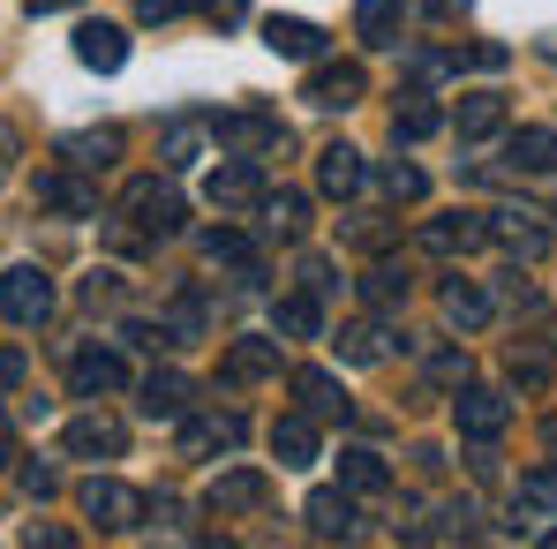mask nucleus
Listing matches in <instances>:
<instances>
[{
	"label": "nucleus",
	"mask_w": 557,
	"mask_h": 549,
	"mask_svg": "<svg viewBox=\"0 0 557 549\" xmlns=\"http://www.w3.org/2000/svg\"><path fill=\"white\" fill-rule=\"evenodd\" d=\"M121 219L144 234V241H166V234H182L188 226V203L174 182H128L121 188Z\"/></svg>",
	"instance_id": "nucleus-1"
},
{
	"label": "nucleus",
	"mask_w": 557,
	"mask_h": 549,
	"mask_svg": "<svg viewBox=\"0 0 557 549\" xmlns=\"http://www.w3.org/2000/svg\"><path fill=\"white\" fill-rule=\"evenodd\" d=\"M76 512H84L91 527H106V535H121V527H136L151 504H144L128 482H113V474H91V482H76Z\"/></svg>",
	"instance_id": "nucleus-2"
},
{
	"label": "nucleus",
	"mask_w": 557,
	"mask_h": 549,
	"mask_svg": "<svg viewBox=\"0 0 557 549\" xmlns=\"http://www.w3.org/2000/svg\"><path fill=\"white\" fill-rule=\"evenodd\" d=\"M0 316L23 324V332L46 324V316H53V278L38 272V264H8V272H0Z\"/></svg>",
	"instance_id": "nucleus-3"
},
{
	"label": "nucleus",
	"mask_w": 557,
	"mask_h": 549,
	"mask_svg": "<svg viewBox=\"0 0 557 549\" xmlns=\"http://www.w3.org/2000/svg\"><path fill=\"white\" fill-rule=\"evenodd\" d=\"M211 136H219V151H234V159H264V151H286V128H278V113H219L211 121Z\"/></svg>",
	"instance_id": "nucleus-4"
},
{
	"label": "nucleus",
	"mask_w": 557,
	"mask_h": 549,
	"mask_svg": "<svg viewBox=\"0 0 557 549\" xmlns=\"http://www.w3.org/2000/svg\"><path fill=\"white\" fill-rule=\"evenodd\" d=\"M453 422H460L467 445H497V437H505V422H512V407H505V391H490V384H460Z\"/></svg>",
	"instance_id": "nucleus-5"
},
{
	"label": "nucleus",
	"mask_w": 557,
	"mask_h": 549,
	"mask_svg": "<svg viewBox=\"0 0 557 549\" xmlns=\"http://www.w3.org/2000/svg\"><path fill=\"white\" fill-rule=\"evenodd\" d=\"M203 203H211V211H249V203H264V174H257V159H226V166H211V174H203Z\"/></svg>",
	"instance_id": "nucleus-6"
},
{
	"label": "nucleus",
	"mask_w": 557,
	"mask_h": 549,
	"mask_svg": "<svg viewBox=\"0 0 557 549\" xmlns=\"http://www.w3.org/2000/svg\"><path fill=\"white\" fill-rule=\"evenodd\" d=\"M264 497H272V482H264L257 466H234V474H219V482L203 489V512H211V520H242V512H257Z\"/></svg>",
	"instance_id": "nucleus-7"
},
{
	"label": "nucleus",
	"mask_w": 557,
	"mask_h": 549,
	"mask_svg": "<svg viewBox=\"0 0 557 549\" xmlns=\"http://www.w3.org/2000/svg\"><path fill=\"white\" fill-rule=\"evenodd\" d=\"M370 91V76H362V61H324V68H309V105H324V113H347L355 98Z\"/></svg>",
	"instance_id": "nucleus-8"
},
{
	"label": "nucleus",
	"mask_w": 557,
	"mask_h": 549,
	"mask_svg": "<svg viewBox=\"0 0 557 549\" xmlns=\"http://www.w3.org/2000/svg\"><path fill=\"white\" fill-rule=\"evenodd\" d=\"M482 241H490V219H474V211H445V219L422 226V249L430 257H474Z\"/></svg>",
	"instance_id": "nucleus-9"
},
{
	"label": "nucleus",
	"mask_w": 557,
	"mask_h": 549,
	"mask_svg": "<svg viewBox=\"0 0 557 549\" xmlns=\"http://www.w3.org/2000/svg\"><path fill=\"white\" fill-rule=\"evenodd\" d=\"M121 384H128V362H121L113 347H84V354H69V391H76V399L121 391Z\"/></svg>",
	"instance_id": "nucleus-10"
},
{
	"label": "nucleus",
	"mask_w": 557,
	"mask_h": 549,
	"mask_svg": "<svg viewBox=\"0 0 557 549\" xmlns=\"http://www.w3.org/2000/svg\"><path fill=\"white\" fill-rule=\"evenodd\" d=\"M242 414H182V459H211V452H234L242 445Z\"/></svg>",
	"instance_id": "nucleus-11"
},
{
	"label": "nucleus",
	"mask_w": 557,
	"mask_h": 549,
	"mask_svg": "<svg viewBox=\"0 0 557 549\" xmlns=\"http://www.w3.org/2000/svg\"><path fill=\"white\" fill-rule=\"evenodd\" d=\"M294 399H301V414H317V422H347V414H355V399L339 391L332 369H294Z\"/></svg>",
	"instance_id": "nucleus-12"
},
{
	"label": "nucleus",
	"mask_w": 557,
	"mask_h": 549,
	"mask_svg": "<svg viewBox=\"0 0 557 549\" xmlns=\"http://www.w3.org/2000/svg\"><path fill=\"white\" fill-rule=\"evenodd\" d=\"M301 520H309V535H317V542H347L362 512H355V489H317V497L301 504Z\"/></svg>",
	"instance_id": "nucleus-13"
},
{
	"label": "nucleus",
	"mask_w": 557,
	"mask_h": 549,
	"mask_svg": "<svg viewBox=\"0 0 557 549\" xmlns=\"http://www.w3.org/2000/svg\"><path fill=\"white\" fill-rule=\"evenodd\" d=\"M61 445L76 459H121V445H128V429L113 422V414H76L69 429H61Z\"/></svg>",
	"instance_id": "nucleus-14"
},
{
	"label": "nucleus",
	"mask_w": 557,
	"mask_h": 549,
	"mask_svg": "<svg viewBox=\"0 0 557 549\" xmlns=\"http://www.w3.org/2000/svg\"><path fill=\"white\" fill-rule=\"evenodd\" d=\"M136 391H144L136 407H144L151 422H182V414H188V399H196V384H188L182 369H151V376H144Z\"/></svg>",
	"instance_id": "nucleus-15"
},
{
	"label": "nucleus",
	"mask_w": 557,
	"mask_h": 549,
	"mask_svg": "<svg viewBox=\"0 0 557 549\" xmlns=\"http://www.w3.org/2000/svg\"><path fill=\"white\" fill-rule=\"evenodd\" d=\"M211 144H219V136H211V113H182V121L166 128V144H159V166H174V174H182V166H196Z\"/></svg>",
	"instance_id": "nucleus-16"
},
{
	"label": "nucleus",
	"mask_w": 557,
	"mask_h": 549,
	"mask_svg": "<svg viewBox=\"0 0 557 549\" xmlns=\"http://www.w3.org/2000/svg\"><path fill=\"white\" fill-rule=\"evenodd\" d=\"M362 182H370V166H362L355 144H324V151H317V188H324V196H355Z\"/></svg>",
	"instance_id": "nucleus-17"
},
{
	"label": "nucleus",
	"mask_w": 557,
	"mask_h": 549,
	"mask_svg": "<svg viewBox=\"0 0 557 549\" xmlns=\"http://www.w3.org/2000/svg\"><path fill=\"white\" fill-rule=\"evenodd\" d=\"M490 241H497V249H512L520 264H535L550 234L535 226V211H490Z\"/></svg>",
	"instance_id": "nucleus-18"
},
{
	"label": "nucleus",
	"mask_w": 557,
	"mask_h": 549,
	"mask_svg": "<svg viewBox=\"0 0 557 549\" xmlns=\"http://www.w3.org/2000/svg\"><path fill=\"white\" fill-rule=\"evenodd\" d=\"M76 61H84V68H98V76H113V68H121V61H128V38H121V30H113V23H76Z\"/></svg>",
	"instance_id": "nucleus-19"
},
{
	"label": "nucleus",
	"mask_w": 557,
	"mask_h": 549,
	"mask_svg": "<svg viewBox=\"0 0 557 549\" xmlns=\"http://www.w3.org/2000/svg\"><path fill=\"white\" fill-rule=\"evenodd\" d=\"M272 459L278 466H317V414H278L272 422Z\"/></svg>",
	"instance_id": "nucleus-20"
},
{
	"label": "nucleus",
	"mask_w": 557,
	"mask_h": 549,
	"mask_svg": "<svg viewBox=\"0 0 557 549\" xmlns=\"http://www.w3.org/2000/svg\"><path fill=\"white\" fill-rule=\"evenodd\" d=\"M196 249H203V264H226V272L242 278V286H249V278H264V272H257V249H249V234H234V226H211Z\"/></svg>",
	"instance_id": "nucleus-21"
},
{
	"label": "nucleus",
	"mask_w": 557,
	"mask_h": 549,
	"mask_svg": "<svg viewBox=\"0 0 557 549\" xmlns=\"http://www.w3.org/2000/svg\"><path fill=\"white\" fill-rule=\"evenodd\" d=\"M505 166H512V174H550L557 166V128H512V136H505Z\"/></svg>",
	"instance_id": "nucleus-22"
},
{
	"label": "nucleus",
	"mask_w": 557,
	"mask_h": 549,
	"mask_svg": "<svg viewBox=\"0 0 557 549\" xmlns=\"http://www.w3.org/2000/svg\"><path fill=\"white\" fill-rule=\"evenodd\" d=\"M264 234H278V241H301L309 234V196L301 188H264Z\"/></svg>",
	"instance_id": "nucleus-23"
},
{
	"label": "nucleus",
	"mask_w": 557,
	"mask_h": 549,
	"mask_svg": "<svg viewBox=\"0 0 557 549\" xmlns=\"http://www.w3.org/2000/svg\"><path fill=\"white\" fill-rule=\"evenodd\" d=\"M278 376V339H234L226 347V384H264Z\"/></svg>",
	"instance_id": "nucleus-24"
},
{
	"label": "nucleus",
	"mask_w": 557,
	"mask_h": 549,
	"mask_svg": "<svg viewBox=\"0 0 557 549\" xmlns=\"http://www.w3.org/2000/svg\"><path fill=\"white\" fill-rule=\"evenodd\" d=\"M264 46L286 53V61H317V53H324V30L301 23V15H272V23H264Z\"/></svg>",
	"instance_id": "nucleus-25"
},
{
	"label": "nucleus",
	"mask_w": 557,
	"mask_h": 549,
	"mask_svg": "<svg viewBox=\"0 0 557 549\" xmlns=\"http://www.w3.org/2000/svg\"><path fill=\"white\" fill-rule=\"evenodd\" d=\"M61 159H69L76 174H98V166L121 159V136H113V128H76V136H61Z\"/></svg>",
	"instance_id": "nucleus-26"
},
{
	"label": "nucleus",
	"mask_w": 557,
	"mask_h": 549,
	"mask_svg": "<svg viewBox=\"0 0 557 549\" xmlns=\"http://www.w3.org/2000/svg\"><path fill=\"white\" fill-rule=\"evenodd\" d=\"M38 203L69 211V219H98V188H84L76 174H38Z\"/></svg>",
	"instance_id": "nucleus-27"
},
{
	"label": "nucleus",
	"mask_w": 557,
	"mask_h": 549,
	"mask_svg": "<svg viewBox=\"0 0 557 549\" xmlns=\"http://www.w3.org/2000/svg\"><path fill=\"white\" fill-rule=\"evenodd\" d=\"M339 489H355V497H384L392 489V466L376 452H362V445H347L339 452Z\"/></svg>",
	"instance_id": "nucleus-28"
},
{
	"label": "nucleus",
	"mask_w": 557,
	"mask_h": 549,
	"mask_svg": "<svg viewBox=\"0 0 557 549\" xmlns=\"http://www.w3.org/2000/svg\"><path fill=\"white\" fill-rule=\"evenodd\" d=\"M384 354H392V332H384L376 316L339 324V362H384Z\"/></svg>",
	"instance_id": "nucleus-29"
},
{
	"label": "nucleus",
	"mask_w": 557,
	"mask_h": 549,
	"mask_svg": "<svg viewBox=\"0 0 557 549\" xmlns=\"http://www.w3.org/2000/svg\"><path fill=\"white\" fill-rule=\"evenodd\" d=\"M399 23H407V0H355V30L370 46H399Z\"/></svg>",
	"instance_id": "nucleus-30"
},
{
	"label": "nucleus",
	"mask_w": 557,
	"mask_h": 549,
	"mask_svg": "<svg viewBox=\"0 0 557 549\" xmlns=\"http://www.w3.org/2000/svg\"><path fill=\"white\" fill-rule=\"evenodd\" d=\"M490 316H497V301H490L482 286H467V278H453V286H445V324H460V332H482Z\"/></svg>",
	"instance_id": "nucleus-31"
},
{
	"label": "nucleus",
	"mask_w": 557,
	"mask_h": 549,
	"mask_svg": "<svg viewBox=\"0 0 557 549\" xmlns=\"http://www.w3.org/2000/svg\"><path fill=\"white\" fill-rule=\"evenodd\" d=\"M497 128H505V98H497V91L460 98V144H490Z\"/></svg>",
	"instance_id": "nucleus-32"
},
{
	"label": "nucleus",
	"mask_w": 557,
	"mask_h": 549,
	"mask_svg": "<svg viewBox=\"0 0 557 549\" xmlns=\"http://www.w3.org/2000/svg\"><path fill=\"white\" fill-rule=\"evenodd\" d=\"M272 332H286V339H317L324 332V309H317V294H286L272 309Z\"/></svg>",
	"instance_id": "nucleus-33"
},
{
	"label": "nucleus",
	"mask_w": 557,
	"mask_h": 549,
	"mask_svg": "<svg viewBox=\"0 0 557 549\" xmlns=\"http://www.w3.org/2000/svg\"><path fill=\"white\" fill-rule=\"evenodd\" d=\"M362 301H370L376 316H392V309L407 301V272H399V264H370V272H362Z\"/></svg>",
	"instance_id": "nucleus-34"
},
{
	"label": "nucleus",
	"mask_w": 557,
	"mask_h": 549,
	"mask_svg": "<svg viewBox=\"0 0 557 549\" xmlns=\"http://www.w3.org/2000/svg\"><path fill=\"white\" fill-rule=\"evenodd\" d=\"M437 128H445V113H437L430 98H407V105L392 113V136H399V144H422V136H437Z\"/></svg>",
	"instance_id": "nucleus-35"
},
{
	"label": "nucleus",
	"mask_w": 557,
	"mask_h": 549,
	"mask_svg": "<svg viewBox=\"0 0 557 549\" xmlns=\"http://www.w3.org/2000/svg\"><path fill=\"white\" fill-rule=\"evenodd\" d=\"M376 182H384V196H392V203H422V188H430V182H422V166H407V159H392Z\"/></svg>",
	"instance_id": "nucleus-36"
},
{
	"label": "nucleus",
	"mask_w": 557,
	"mask_h": 549,
	"mask_svg": "<svg viewBox=\"0 0 557 549\" xmlns=\"http://www.w3.org/2000/svg\"><path fill=\"white\" fill-rule=\"evenodd\" d=\"M520 504L528 512H557V466H528L520 474Z\"/></svg>",
	"instance_id": "nucleus-37"
},
{
	"label": "nucleus",
	"mask_w": 557,
	"mask_h": 549,
	"mask_svg": "<svg viewBox=\"0 0 557 549\" xmlns=\"http://www.w3.org/2000/svg\"><path fill=\"white\" fill-rule=\"evenodd\" d=\"M301 286H309L317 301H332V294H339V264H332V257H301Z\"/></svg>",
	"instance_id": "nucleus-38"
},
{
	"label": "nucleus",
	"mask_w": 557,
	"mask_h": 549,
	"mask_svg": "<svg viewBox=\"0 0 557 549\" xmlns=\"http://www.w3.org/2000/svg\"><path fill=\"white\" fill-rule=\"evenodd\" d=\"M347 241H362V249H384V241H392V219H376V211H362V219L347 226Z\"/></svg>",
	"instance_id": "nucleus-39"
},
{
	"label": "nucleus",
	"mask_w": 557,
	"mask_h": 549,
	"mask_svg": "<svg viewBox=\"0 0 557 549\" xmlns=\"http://www.w3.org/2000/svg\"><path fill=\"white\" fill-rule=\"evenodd\" d=\"M188 8H203V0H136V23H174Z\"/></svg>",
	"instance_id": "nucleus-40"
},
{
	"label": "nucleus",
	"mask_w": 557,
	"mask_h": 549,
	"mask_svg": "<svg viewBox=\"0 0 557 549\" xmlns=\"http://www.w3.org/2000/svg\"><path fill=\"white\" fill-rule=\"evenodd\" d=\"M23 497H38V504L61 497V474H53V466H23Z\"/></svg>",
	"instance_id": "nucleus-41"
},
{
	"label": "nucleus",
	"mask_w": 557,
	"mask_h": 549,
	"mask_svg": "<svg viewBox=\"0 0 557 549\" xmlns=\"http://www.w3.org/2000/svg\"><path fill=\"white\" fill-rule=\"evenodd\" d=\"M84 301H91V309L98 301H121V272H91L84 278Z\"/></svg>",
	"instance_id": "nucleus-42"
},
{
	"label": "nucleus",
	"mask_w": 557,
	"mask_h": 549,
	"mask_svg": "<svg viewBox=\"0 0 557 549\" xmlns=\"http://www.w3.org/2000/svg\"><path fill=\"white\" fill-rule=\"evenodd\" d=\"M430 384H467V354H430Z\"/></svg>",
	"instance_id": "nucleus-43"
},
{
	"label": "nucleus",
	"mask_w": 557,
	"mask_h": 549,
	"mask_svg": "<svg viewBox=\"0 0 557 549\" xmlns=\"http://www.w3.org/2000/svg\"><path fill=\"white\" fill-rule=\"evenodd\" d=\"M512 384H520V391H543V384H550V369H543V362H520V354H512Z\"/></svg>",
	"instance_id": "nucleus-44"
},
{
	"label": "nucleus",
	"mask_w": 557,
	"mask_h": 549,
	"mask_svg": "<svg viewBox=\"0 0 557 549\" xmlns=\"http://www.w3.org/2000/svg\"><path fill=\"white\" fill-rule=\"evenodd\" d=\"M23 347H0V391H15V384H23Z\"/></svg>",
	"instance_id": "nucleus-45"
},
{
	"label": "nucleus",
	"mask_w": 557,
	"mask_h": 549,
	"mask_svg": "<svg viewBox=\"0 0 557 549\" xmlns=\"http://www.w3.org/2000/svg\"><path fill=\"white\" fill-rule=\"evenodd\" d=\"M203 15H211V23H242V15H249V0H203Z\"/></svg>",
	"instance_id": "nucleus-46"
},
{
	"label": "nucleus",
	"mask_w": 557,
	"mask_h": 549,
	"mask_svg": "<svg viewBox=\"0 0 557 549\" xmlns=\"http://www.w3.org/2000/svg\"><path fill=\"white\" fill-rule=\"evenodd\" d=\"M8 174H15V128L0 121V182H8Z\"/></svg>",
	"instance_id": "nucleus-47"
},
{
	"label": "nucleus",
	"mask_w": 557,
	"mask_h": 549,
	"mask_svg": "<svg viewBox=\"0 0 557 549\" xmlns=\"http://www.w3.org/2000/svg\"><path fill=\"white\" fill-rule=\"evenodd\" d=\"M15 459V422H8V407H0V466Z\"/></svg>",
	"instance_id": "nucleus-48"
},
{
	"label": "nucleus",
	"mask_w": 557,
	"mask_h": 549,
	"mask_svg": "<svg viewBox=\"0 0 557 549\" xmlns=\"http://www.w3.org/2000/svg\"><path fill=\"white\" fill-rule=\"evenodd\" d=\"M30 8H38V15H53V8H69V0H30Z\"/></svg>",
	"instance_id": "nucleus-49"
},
{
	"label": "nucleus",
	"mask_w": 557,
	"mask_h": 549,
	"mask_svg": "<svg viewBox=\"0 0 557 549\" xmlns=\"http://www.w3.org/2000/svg\"><path fill=\"white\" fill-rule=\"evenodd\" d=\"M543 549H557V535H543Z\"/></svg>",
	"instance_id": "nucleus-50"
}]
</instances>
